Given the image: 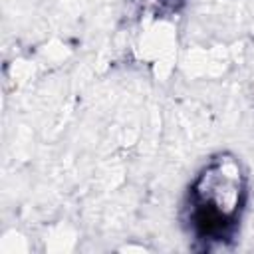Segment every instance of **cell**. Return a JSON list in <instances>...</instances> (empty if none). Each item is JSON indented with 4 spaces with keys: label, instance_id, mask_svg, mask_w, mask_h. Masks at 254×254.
I'll list each match as a JSON object with an SVG mask.
<instances>
[{
    "label": "cell",
    "instance_id": "cell-1",
    "mask_svg": "<svg viewBox=\"0 0 254 254\" xmlns=\"http://www.w3.org/2000/svg\"><path fill=\"white\" fill-rule=\"evenodd\" d=\"M192 220L200 236L222 240L234 226L244 204L246 181L240 163L232 157H218L204 167L190 189Z\"/></svg>",
    "mask_w": 254,
    "mask_h": 254
}]
</instances>
